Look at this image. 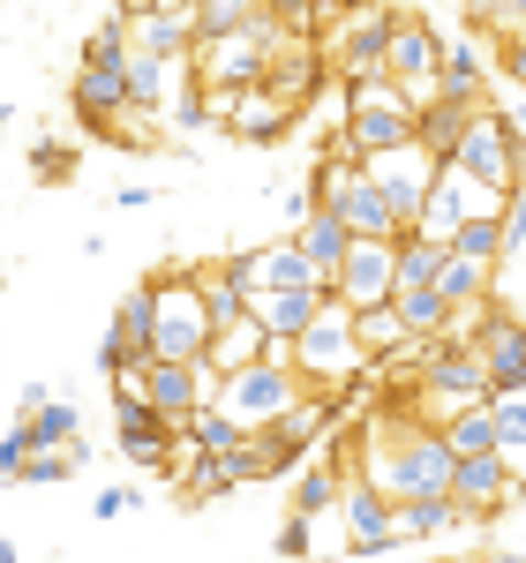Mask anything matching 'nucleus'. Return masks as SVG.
Returning <instances> with one entry per match:
<instances>
[{"label":"nucleus","instance_id":"1","mask_svg":"<svg viewBox=\"0 0 526 563\" xmlns=\"http://www.w3.org/2000/svg\"><path fill=\"white\" fill-rule=\"evenodd\" d=\"M286 361H294V376L316 384L324 398H339L347 384H361V376H369V353H361V339H353V308L339 301V294H324L316 316L286 339Z\"/></svg>","mask_w":526,"mask_h":563},{"label":"nucleus","instance_id":"2","mask_svg":"<svg viewBox=\"0 0 526 563\" xmlns=\"http://www.w3.org/2000/svg\"><path fill=\"white\" fill-rule=\"evenodd\" d=\"M278 38H286V31H278V15H271V8H249L233 31L188 45V60H196L204 90H211V98H226V90L263 84V68H271V45H278Z\"/></svg>","mask_w":526,"mask_h":563},{"label":"nucleus","instance_id":"3","mask_svg":"<svg viewBox=\"0 0 526 563\" xmlns=\"http://www.w3.org/2000/svg\"><path fill=\"white\" fill-rule=\"evenodd\" d=\"M451 166L467 180H482L489 196H512L526 180V143H519V129H512V113H504V106H474L467 129H459V143H451Z\"/></svg>","mask_w":526,"mask_h":563},{"label":"nucleus","instance_id":"4","mask_svg":"<svg viewBox=\"0 0 526 563\" xmlns=\"http://www.w3.org/2000/svg\"><path fill=\"white\" fill-rule=\"evenodd\" d=\"M294 398H302V376H294L286 346H271V353H256V361L211 376V406H226L241 429H263V421H271L278 406H294Z\"/></svg>","mask_w":526,"mask_h":563},{"label":"nucleus","instance_id":"5","mask_svg":"<svg viewBox=\"0 0 526 563\" xmlns=\"http://www.w3.org/2000/svg\"><path fill=\"white\" fill-rule=\"evenodd\" d=\"M158 286V316H151V353L158 361H204L211 346V308H204V286L196 278H151Z\"/></svg>","mask_w":526,"mask_h":563},{"label":"nucleus","instance_id":"6","mask_svg":"<svg viewBox=\"0 0 526 563\" xmlns=\"http://www.w3.org/2000/svg\"><path fill=\"white\" fill-rule=\"evenodd\" d=\"M519 488H526V481L512 474L504 451H467V459H451V496L467 504V519H474V526L504 519V511L519 504Z\"/></svg>","mask_w":526,"mask_h":563},{"label":"nucleus","instance_id":"7","mask_svg":"<svg viewBox=\"0 0 526 563\" xmlns=\"http://www.w3.org/2000/svg\"><path fill=\"white\" fill-rule=\"evenodd\" d=\"M113 429H121V451H129L135 466H151V474H174V443L180 429L143 398L135 384H113Z\"/></svg>","mask_w":526,"mask_h":563},{"label":"nucleus","instance_id":"8","mask_svg":"<svg viewBox=\"0 0 526 563\" xmlns=\"http://www.w3.org/2000/svg\"><path fill=\"white\" fill-rule=\"evenodd\" d=\"M369 180L384 188V211H392L398 233H414V218H421V196H429V180H437V158L421 151V143H398V151H376V158H361Z\"/></svg>","mask_w":526,"mask_h":563},{"label":"nucleus","instance_id":"9","mask_svg":"<svg viewBox=\"0 0 526 563\" xmlns=\"http://www.w3.org/2000/svg\"><path fill=\"white\" fill-rule=\"evenodd\" d=\"M331 294H339L347 308L392 301V241H384V233H353L339 271H331Z\"/></svg>","mask_w":526,"mask_h":563},{"label":"nucleus","instance_id":"10","mask_svg":"<svg viewBox=\"0 0 526 563\" xmlns=\"http://www.w3.org/2000/svg\"><path fill=\"white\" fill-rule=\"evenodd\" d=\"M129 384L143 390V398H151V406H158V413H166V421L180 429V421H188V413L211 398V368H204V361H158V353H151V361L135 368Z\"/></svg>","mask_w":526,"mask_h":563},{"label":"nucleus","instance_id":"11","mask_svg":"<svg viewBox=\"0 0 526 563\" xmlns=\"http://www.w3.org/2000/svg\"><path fill=\"white\" fill-rule=\"evenodd\" d=\"M339 511H347V556H398L406 549L398 526H392V496L376 481H347L339 488Z\"/></svg>","mask_w":526,"mask_h":563},{"label":"nucleus","instance_id":"12","mask_svg":"<svg viewBox=\"0 0 526 563\" xmlns=\"http://www.w3.org/2000/svg\"><path fill=\"white\" fill-rule=\"evenodd\" d=\"M384 76H392L414 106L437 90V31L421 15H392V45H384Z\"/></svg>","mask_w":526,"mask_h":563},{"label":"nucleus","instance_id":"13","mask_svg":"<svg viewBox=\"0 0 526 563\" xmlns=\"http://www.w3.org/2000/svg\"><path fill=\"white\" fill-rule=\"evenodd\" d=\"M219 271L241 286V301L263 294V286H316V271H308V256L294 249V233H278V241H263V249H241V256H226Z\"/></svg>","mask_w":526,"mask_h":563},{"label":"nucleus","instance_id":"14","mask_svg":"<svg viewBox=\"0 0 526 563\" xmlns=\"http://www.w3.org/2000/svg\"><path fill=\"white\" fill-rule=\"evenodd\" d=\"M392 526H398V541H406V549H421V541H459L474 519H467V504H459L451 488H429V496H398Z\"/></svg>","mask_w":526,"mask_h":563},{"label":"nucleus","instance_id":"15","mask_svg":"<svg viewBox=\"0 0 526 563\" xmlns=\"http://www.w3.org/2000/svg\"><path fill=\"white\" fill-rule=\"evenodd\" d=\"M474 353H482V368H489V390H496V384H526V323H519V316L482 308V323H474Z\"/></svg>","mask_w":526,"mask_h":563},{"label":"nucleus","instance_id":"16","mask_svg":"<svg viewBox=\"0 0 526 563\" xmlns=\"http://www.w3.org/2000/svg\"><path fill=\"white\" fill-rule=\"evenodd\" d=\"M68 106L84 113L90 135H106L121 113H129V76H121V68H98V60H84V68H76V84H68Z\"/></svg>","mask_w":526,"mask_h":563},{"label":"nucleus","instance_id":"17","mask_svg":"<svg viewBox=\"0 0 526 563\" xmlns=\"http://www.w3.org/2000/svg\"><path fill=\"white\" fill-rule=\"evenodd\" d=\"M482 90H489V53H482V38H443V31H437V90H429V98L482 106Z\"/></svg>","mask_w":526,"mask_h":563},{"label":"nucleus","instance_id":"18","mask_svg":"<svg viewBox=\"0 0 526 563\" xmlns=\"http://www.w3.org/2000/svg\"><path fill=\"white\" fill-rule=\"evenodd\" d=\"M211 121H219L226 135H241V143H278V135L294 129L302 113H294L286 98H271L263 84H249L241 98H233V106H226V113H211Z\"/></svg>","mask_w":526,"mask_h":563},{"label":"nucleus","instance_id":"19","mask_svg":"<svg viewBox=\"0 0 526 563\" xmlns=\"http://www.w3.org/2000/svg\"><path fill=\"white\" fill-rule=\"evenodd\" d=\"M384 45H392V15L384 8H361L347 23V38H339V76H347V90L384 76Z\"/></svg>","mask_w":526,"mask_h":563},{"label":"nucleus","instance_id":"20","mask_svg":"<svg viewBox=\"0 0 526 563\" xmlns=\"http://www.w3.org/2000/svg\"><path fill=\"white\" fill-rule=\"evenodd\" d=\"M324 294H331V286H263V294H249V316L263 323V339H271V346H286L308 316H316Z\"/></svg>","mask_w":526,"mask_h":563},{"label":"nucleus","instance_id":"21","mask_svg":"<svg viewBox=\"0 0 526 563\" xmlns=\"http://www.w3.org/2000/svg\"><path fill=\"white\" fill-rule=\"evenodd\" d=\"M294 459H302V451H294V443H278L271 429H241V443L226 451L219 466H226V481H233V488H249V481H278V474H294Z\"/></svg>","mask_w":526,"mask_h":563},{"label":"nucleus","instance_id":"22","mask_svg":"<svg viewBox=\"0 0 526 563\" xmlns=\"http://www.w3.org/2000/svg\"><path fill=\"white\" fill-rule=\"evenodd\" d=\"M286 233H294V249L308 256L316 286H331V271H339V256H347V241H353V233H347V218H339V211H316V203H308V211L294 218Z\"/></svg>","mask_w":526,"mask_h":563},{"label":"nucleus","instance_id":"23","mask_svg":"<svg viewBox=\"0 0 526 563\" xmlns=\"http://www.w3.org/2000/svg\"><path fill=\"white\" fill-rule=\"evenodd\" d=\"M324 211H339V218H347V233H384V241H398L392 211H384V188L369 180V166H353L347 188H339V196H331Z\"/></svg>","mask_w":526,"mask_h":563},{"label":"nucleus","instance_id":"24","mask_svg":"<svg viewBox=\"0 0 526 563\" xmlns=\"http://www.w3.org/2000/svg\"><path fill=\"white\" fill-rule=\"evenodd\" d=\"M256 353H271V339H263V323L241 308V316H226V323H211V346H204V368L211 376H226V368H241V361H256Z\"/></svg>","mask_w":526,"mask_h":563},{"label":"nucleus","instance_id":"25","mask_svg":"<svg viewBox=\"0 0 526 563\" xmlns=\"http://www.w3.org/2000/svg\"><path fill=\"white\" fill-rule=\"evenodd\" d=\"M174 68L180 60H158V53H135L129 45V60H121V76H129V113H166Z\"/></svg>","mask_w":526,"mask_h":563},{"label":"nucleus","instance_id":"26","mask_svg":"<svg viewBox=\"0 0 526 563\" xmlns=\"http://www.w3.org/2000/svg\"><path fill=\"white\" fill-rule=\"evenodd\" d=\"M437 435H443V451H451V459H467V451H496V413H489V398L451 406Z\"/></svg>","mask_w":526,"mask_h":563},{"label":"nucleus","instance_id":"27","mask_svg":"<svg viewBox=\"0 0 526 563\" xmlns=\"http://www.w3.org/2000/svg\"><path fill=\"white\" fill-rule=\"evenodd\" d=\"M129 45L158 53V60H188V23H174L166 8H143V15H129Z\"/></svg>","mask_w":526,"mask_h":563},{"label":"nucleus","instance_id":"28","mask_svg":"<svg viewBox=\"0 0 526 563\" xmlns=\"http://www.w3.org/2000/svg\"><path fill=\"white\" fill-rule=\"evenodd\" d=\"M180 443H196V451H211V459H226V451L241 443V421H233L226 406H211V398H204V406H196V413L180 421Z\"/></svg>","mask_w":526,"mask_h":563},{"label":"nucleus","instance_id":"29","mask_svg":"<svg viewBox=\"0 0 526 563\" xmlns=\"http://www.w3.org/2000/svg\"><path fill=\"white\" fill-rule=\"evenodd\" d=\"M353 339H361V353H369V361H384V353L406 346V323H398V308H392V301L353 308Z\"/></svg>","mask_w":526,"mask_h":563},{"label":"nucleus","instance_id":"30","mask_svg":"<svg viewBox=\"0 0 526 563\" xmlns=\"http://www.w3.org/2000/svg\"><path fill=\"white\" fill-rule=\"evenodd\" d=\"M429 286H437L443 301H482V294H489V263L459 256V249H443V256H437V278H429Z\"/></svg>","mask_w":526,"mask_h":563},{"label":"nucleus","instance_id":"31","mask_svg":"<svg viewBox=\"0 0 526 563\" xmlns=\"http://www.w3.org/2000/svg\"><path fill=\"white\" fill-rule=\"evenodd\" d=\"M443 249H459V256H474V263H504V225H496V211H467L459 218V233L443 241Z\"/></svg>","mask_w":526,"mask_h":563},{"label":"nucleus","instance_id":"32","mask_svg":"<svg viewBox=\"0 0 526 563\" xmlns=\"http://www.w3.org/2000/svg\"><path fill=\"white\" fill-rule=\"evenodd\" d=\"M339 488H347V466L339 459H316L302 481H294V511H308V519H324L331 504H339Z\"/></svg>","mask_w":526,"mask_h":563},{"label":"nucleus","instance_id":"33","mask_svg":"<svg viewBox=\"0 0 526 563\" xmlns=\"http://www.w3.org/2000/svg\"><path fill=\"white\" fill-rule=\"evenodd\" d=\"M15 429L31 435V443H76L84 421H76V406H68V398H45V406H31V413H15Z\"/></svg>","mask_w":526,"mask_h":563},{"label":"nucleus","instance_id":"34","mask_svg":"<svg viewBox=\"0 0 526 563\" xmlns=\"http://www.w3.org/2000/svg\"><path fill=\"white\" fill-rule=\"evenodd\" d=\"M392 308H398V323H406V339H429L451 301H443L437 286H392Z\"/></svg>","mask_w":526,"mask_h":563},{"label":"nucleus","instance_id":"35","mask_svg":"<svg viewBox=\"0 0 526 563\" xmlns=\"http://www.w3.org/2000/svg\"><path fill=\"white\" fill-rule=\"evenodd\" d=\"M84 60H98V68H121V60H129V15H121V8L84 38Z\"/></svg>","mask_w":526,"mask_h":563},{"label":"nucleus","instance_id":"36","mask_svg":"<svg viewBox=\"0 0 526 563\" xmlns=\"http://www.w3.org/2000/svg\"><path fill=\"white\" fill-rule=\"evenodd\" d=\"M31 180H39V188L76 180V151H68V143H53V135H45V143H31Z\"/></svg>","mask_w":526,"mask_h":563},{"label":"nucleus","instance_id":"37","mask_svg":"<svg viewBox=\"0 0 526 563\" xmlns=\"http://www.w3.org/2000/svg\"><path fill=\"white\" fill-rule=\"evenodd\" d=\"M256 0H196V23H188V45L196 38H219V31H233L241 15H249Z\"/></svg>","mask_w":526,"mask_h":563},{"label":"nucleus","instance_id":"38","mask_svg":"<svg viewBox=\"0 0 526 563\" xmlns=\"http://www.w3.org/2000/svg\"><path fill=\"white\" fill-rule=\"evenodd\" d=\"M166 113H174L180 135H196V129H211V113H219V106H211V90H204V84H188L180 98H166Z\"/></svg>","mask_w":526,"mask_h":563},{"label":"nucleus","instance_id":"39","mask_svg":"<svg viewBox=\"0 0 526 563\" xmlns=\"http://www.w3.org/2000/svg\"><path fill=\"white\" fill-rule=\"evenodd\" d=\"M496 225H504V256H519V249H526V180L496 203Z\"/></svg>","mask_w":526,"mask_h":563},{"label":"nucleus","instance_id":"40","mask_svg":"<svg viewBox=\"0 0 526 563\" xmlns=\"http://www.w3.org/2000/svg\"><path fill=\"white\" fill-rule=\"evenodd\" d=\"M129 511H143V488H98V504H90V519H129Z\"/></svg>","mask_w":526,"mask_h":563},{"label":"nucleus","instance_id":"41","mask_svg":"<svg viewBox=\"0 0 526 563\" xmlns=\"http://www.w3.org/2000/svg\"><path fill=\"white\" fill-rule=\"evenodd\" d=\"M316 549V533H308V511H286V526H278V556H308Z\"/></svg>","mask_w":526,"mask_h":563},{"label":"nucleus","instance_id":"42","mask_svg":"<svg viewBox=\"0 0 526 563\" xmlns=\"http://www.w3.org/2000/svg\"><path fill=\"white\" fill-rule=\"evenodd\" d=\"M23 451H31V435H23V429H8V435H0V481H15V474H23Z\"/></svg>","mask_w":526,"mask_h":563},{"label":"nucleus","instance_id":"43","mask_svg":"<svg viewBox=\"0 0 526 563\" xmlns=\"http://www.w3.org/2000/svg\"><path fill=\"white\" fill-rule=\"evenodd\" d=\"M151 196H158V188H143V180H129V188H121V196H113V203H121V211H143V203H151Z\"/></svg>","mask_w":526,"mask_h":563},{"label":"nucleus","instance_id":"44","mask_svg":"<svg viewBox=\"0 0 526 563\" xmlns=\"http://www.w3.org/2000/svg\"><path fill=\"white\" fill-rule=\"evenodd\" d=\"M143 8H158V0H121V15H143Z\"/></svg>","mask_w":526,"mask_h":563},{"label":"nucleus","instance_id":"45","mask_svg":"<svg viewBox=\"0 0 526 563\" xmlns=\"http://www.w3.org/2000/svg\"><path fill=\"white\" fill-rule=\"evenodd\" d=\"M512 129H519V143H526V98H519V113H512Z\"/></svg>","mask_w":526,"mask_h":563},{"label":"nucleus","instance_id":"46","mask_svg":"<svg viewBox=\"0 0 526 563\" xmlns=\"http://www.w3.org/2000/svg\"><path fill=\"white\" fill-rule=\"evenodd\" d=\"M8 121H15V113H8V106H0V135H8Z\"/></svg>","mask_w":526,"mask_h":563},{"label":"nucleus","instance_id":"47","mask_svg":"<svg viewBox=\"0 0 526 563\" xmlns=\"http://www.w3.org/2000/svg\"><path fill=\"white\" fill-rule=\"evenodd\" d=\"M519 90H526V84H519Z\"/></svg>","mask_w":526,"mask_h":563}]
</instances>
